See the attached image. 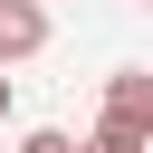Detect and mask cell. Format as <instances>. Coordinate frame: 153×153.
<instances>
[{"label": "cell", "instance_id": "6da1fadb", "mask_svg": "<svg viewBox=\"0 0 153 153\" xmlns=\"http://www.w3.org/2000/svg\"><path fill=\"white\" fill-rule=\"evenodd\" d=\"M38 48H48V10L38 0H0V67H19Z\"/></svg>", "mask_w": 153, "mask_h": 153}, {"label": "cell", "instance_id": "7a4b0ae2", "mask_svg": "<svg viewBox=\"0 0 153 153\" xmlns=\"http://www.w3.org/2000/svg\"><path fill=\"white\" fill-rule=\"evenodd\" d=\"M19 153H86V143H76V134H57V124H38V134H29Z\"/></svg>", "mask_w": 153, "mask_h": 153}, {"label": "cell", "instance_id": "3957f363", "mask_svg": "<svg viewBox=\"0 0 153 153\" xmlns=\"http://www.w3.org/2000/svg\"><path fill=\"white\" fill-rule=\"evenodd\" d=\"M0 124H10V76H0Z\"/></svg>", "mask_w": 153, "mask_h": 153}, {"label": "cell", "instance_id": "277c9868", "mask_svg": "<svg viewBox=\"0 0 153 153\" xmlns=\"http://www.w3.org/2000/svg\"><path fill=\"white\" fill-rule=\"evenodd\" d=\"M143 10H153V0H143Z\"/></svg>", "mask_w": 153, "mask_h": 153}]
</instances>
